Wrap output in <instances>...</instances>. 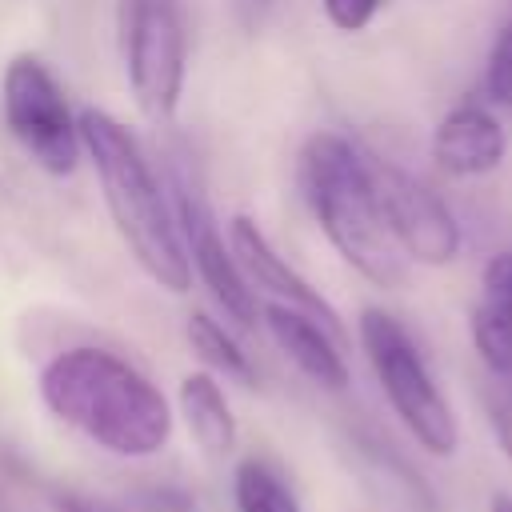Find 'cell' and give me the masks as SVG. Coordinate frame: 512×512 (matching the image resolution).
I'll return each mask as SVG.
<instances>
[{
  "instance_id": "13",
  "label": "cell",
  "mask_w": 512,
  "mask_h": 512,
  "mask_svg": "<svg viewBox=\"0 0 512 512\" xmlns=\"http://www.w3.org/2000/svg\"><path fill=\"white\" fill-rule=\"evenodd\" d=\"M180 416L192 432V440L212 456L224 460L236 448V416L224 400V388L212 372H188L180 380Z\"/></svg>"
},
{
  "instance_id": "3",
  "label": "cell",
  "mask_w": 512,
  "mask_h": 512,
  "mask_svg": "<svg viewBox=\"0 0 512 512\" xmlns=\"http://www.w3.org/2000/svg\"><path fill=\"white\" fill-rule=\"evenodd\" d=\"M300 188L328 244L376 288L404 284V256L380 216L368 156L340 132H316L300 152Z\"/></svg>"
},
{
  "instance_id": "4",
  "label": "cell",
  "mask_w": 512,
  "mask_h": 512,
  "mask_svg": "<svg viewBox=\"0 0 512 512\" xmlns=\"http://www.w3.org/2000/svg\"><path fill=\"white\" fill-rule=\"evenodd\" d=\"M360 344L376 372L380 392L388 396L392 412L412 432V440L432 456H452L460 444L456 416H452L444 392L436 388L420 348L404 332V324L384 308H364L360 312Z\"/></svg>"
},
{
  "instance_id": "1",
  "label": "cell",
  "mask_w": 512,
  "mask_h": 512,
  "mask_svg": "<svg viewBox=\"0 0 512 512\" xmlns=\"http://www.w3.org/2000/svg\"><path fill=\"white\" fill-rule=\"evenodd\" d=\"M40 400L56 420L116 456H156L172 436L164 392L108 348H64L40 372Z\"/></svg>"
},
{
  "instance_id": "16",
  "label": "cell",
  "mask_w": 512,
  "mask_h": 512,
  "mask_svg": "<svg viewBox=\"0 0 512 512\" xmlns=\"http://www.w3.org/2000/svg\"><path fill=\"white\" fill-rule=\"evenodd\" d=\"M56 512H192V500L180 488H148L136 496H92V492H56Z\"/></svg>"
},
{
  "instance_id": "6",
  "label": "cell",
  "mask_w": 512,
  "mask_h": 512,
  "mask_svg": "<svg viewBox=\"0 0 512 512\" xmlns=\"http://www.w3.org/2000/svg\"><path fill=\"white\" fill-rule=\"evenodd\" d=\"M4 100V124L12 140L52 176H68L84 152L80 144V120L68 108L64 88L36 56H16L4 68L0 84Z\"/></svg>"
},
{
  "instance_id": "11",
  "label": "cell",
  "mask_w": 512,
  "mask_h": 512,
  "mask_svg": "<svg viewBox=\"0 0 512 512\" xmlns=\"http://www.w3.org/2000/svg\"><path fill=\"white\" fill-rule=\"evenodd\" d=\"M432 160L448 176H484L504 160V128L480 104L452 108L432 132Z\"/></svg>"
},
{
  "instance_id": "5",
  "label": "cell",
  "mask_w": 512,
  "mask_h": 512,
  "mask_svg": "<svg viewBox=\"0 0 512 512\" xmlns=\"http://www.w3.org/2000/svg\"><path fill=\"white\" fill-rule=\"evenodd\" d=\"M120 48L140 112L148 120H172L188 68L180 0H120Z\"/></svg>"
},
{
  "instance_id": "2",
  "label": "cell",
  "mask_w": 512,
  "mask_h": 512,
  "mask_svg": "<svg viewBox=\"0 0 512 512\" xmlns=\"http://www.w3.org/2000/svg\"><path fill=\"white\" fill-rule=\"evenodd\" d=\"M80 144L96 168V180L104 188L108 216L132 252V260L144 268L152 284L164 292H188L192 264L184 252L180 220L168 208V196L140 148V140L104 108H84L80 116Z\"/></svg>"
},
{
  "instance_id": "7",
  "label": "cell",
  "mask_w": 512,
  "mask_h": 512,
  "mask_svg": "<svg viewBox=\"0 0 512 512\" xmlns=\"http://www.w3.org/2000/svg\"><path fill=\"white\" fill-rule=\"evenodd\" d=\"M368 172L396 248L416 264H452L460 252V224L448 204L420 176L380 156H368Z\"/></svg>"
},
{
  "instance_id": "8",
  "label": "cell",
  "mask_w": 512,
  "mask_h": 512,
  "mask_svg": "<svg viewBox=\"0 0 512 512\" xmlns=\"http://www.w3.org/2000/svg\"><path fill=\"white\" fill-rule=\"evenodd\" d=\"M176 220H180L188 264L196 268L200 284L212 292V300L220 304V312L236 328H256V288L248 284V276H244L232 244H224L220 224L212 220L208 204L188 184H176Z\"/></svg>"
},
{
  "instance_id": "19",
  "label": "cell",
  "mask_w": 512,
  "mask_h": 512,
  "mask_svg": "<svg viewBox=\"0 0 512 512\" xmlns=\"http://www.w3.org/2000/svg\"><path fill=\"white\" fill-rule=\"evenodd\" d=\"M320 4H324V16H328L332 28H340V32H360V28L372 24V16L380 12L384 0H320Z\"/></svg>"
},
{
  "instance_id": "12",
  "label": "cell",
  "mask_w": 512,
  "mask_h": 512,
  "mask_svg": "<svg viewBox=\"0 0 512 512\" xmlns=\"http://www.w3.org/2000/svg\"><path fill=\"white\" fill-rule=\"evenodd\" d=\"M472 344L492 376L512 380V252H496L480 276V304L472 308Z\"/></svg>"
},
{
  "instance_id": "15",
  "label": "cell",
  "mask_w": 512,
  "mask_h": 512,
  "mask_svg": "<svg viewBox=\"0 0 512 512\" xmlns=\"http://www.w3.org/2000/svg\"><path fill=\"white\" fill-rule=\"evenodd\" d=\"M236 512H300V500L292 484L268 464V460H240L236 464Z\"/></svg>"
},
{
  "instance_id": "14",
  "label": "cell",
  "mask_w": 512,
  "mask_h": 512,
  "mask_svg": "<svg viewBox=\"0 0 512 512\" xmlns=\"http://www.w3.org/2000/svg\"><path fill=\"white\" fill-rule=\"evenodd\" d=\"M184 332H188L192 352H196L212 372H224V376H232V380H240V384H252V380H256L248 352L236 344V336H232L220 320H212L208 312H192Z\"/></svg>"
},
{
  "instance_id": "18",
  "label": "cell",
  "mask_w": 512,
  "mask_h": 512,
  "mask_svg": "<svg viewBox=\"0 0 512 512\" xmlns=\"http://www.w3.org/2000/svg\"><path fill=\"white\" fill-rule=\"evenodd\" d=\"M484 412H488V424L496 432L500 452L512 464V380L508 376H492L488 380V388H484Z\"/></svg>"
},
{
  "instance_id": "17",
  "label": "cell",
  "mask_w": 512,
  "mask_h": 512,
  "mask_svg": "<svg viewBox=\"0 0 512 512\" xmlns=\"http://www.w3.org/2000/svg\"><path fill=\"white\" fill-rule=\"evenodd\" d=\"M484 88H488V100L512 108V20L500 28V36H496L492 48H488Z\"/></svg>"
},
{
  "instance_id": "9",
  "label": "cell",
  "mask_w": 512,
  "mask_h": 512,
  "mask_svg": "<svg viewBox=\"0 0 512 512\" xmlns=\"http://www.w3.org/2000/svg\"><path fill=\"white\" fill-rule=\"evenodd\" d=\"M228 244H232V252H236V260H240V268H244V276H248L252 288L268 292L272 304L308 312V316L320 320L336 340H344V324H340L336 308L272 248V240L260 232V224H256L252 216H232V224H228Z\"/></svg>"
},
{
  "instance_id": "10",
  "label": "cell",
  "mask_w": 512,
  "mask_h": 512,
  "mask_svg": "<svg viewBox=\"0 0 512 512\" xmlns=\"http://www.w3.org/2000/svg\"><path fill=\"white\" fill-rule=\"evenodd\" d=\"M264 324L276 340V348L320 388L328 392H344L348 388V364H344V340H336L320 320H312L308 312L284 308V304H264Z\"/></svg>"
},
{
  "instance_id": "20",
  "label": "cell",
  "mask_w": 512,
  "mask_h": 512,
  "mask_svg": "<svg viewBox=\"0 0 512 512\" xmlns=\"http://www.w3.org/2000/svg\"><path fill=\"white\" fill-rule=\"evenodd\" d=\"M488 512H512V496H508V492H492Z\"/></svg>"
}]
</instances>
